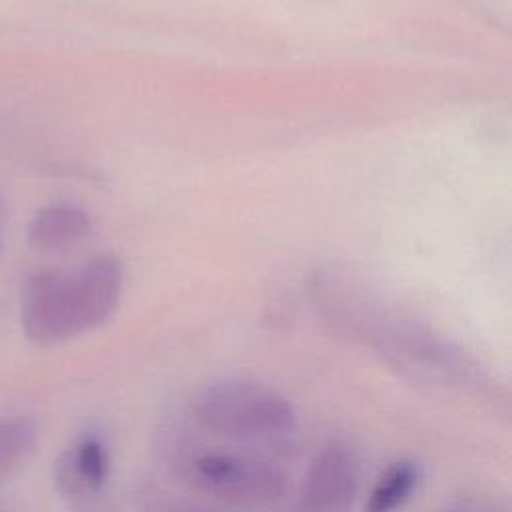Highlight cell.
Masks as SVG:
<instances>
[{
	"mask_svg": "<svg viewBox=\"0 0 512 512\" xmlns=\"http://www.w3.org/2000/svg\"><path fill=\"white\" fill-rule=\"evenodd\" d=\"M338 314L404 378L478 398H500V386L492 372L468 350L430 326L398 314L372 312L370 308Z\"/></svg>",
	"mask_w": 512,
	"mask_h": 512,
	"instance_id": "obj_1",
	"label": "cell"
},
{
	"mask_svg": "<svg viewBox=\"0 0 512 512\" xmlns=\"http://www.w3.org/2000/svg\"><path fill=\"white\" fill-rule=\"evenodd\" d=\"M124 272L116 258L96 256L70 274L34 276L22 298V328L28 340L52 346L102 326L118 308Z\"/></svg>",
	"mask_w": 512,
	"mask_h": 512,
	"instance_id": "obj_2",
	"label": "cell"
},
{
	"mask_svg": "<svg viewBox=\"0 0 512 512\" xmlns=\"http://www.w3.org/2000/svg\"><path fill=\"white\" fill-rule=\"evenodd\" d=\"M190 418L212 436L256 442L284 438L298 426L296 410L282 392L246 378L204 386L190 404Z\"/></svg>",
	"mask_w": 512,
	"mask_h": 512,
	"instance_id": "obj_3",
	"label": "cell"
},
{
	"mask_svg": "<svg viewBox=\"0 0 512 512\" xmlns=\"http://www.w3.org/2000/svg\"><path fill=\"white\" fill-rule=\"evenodd\" d=\"M186 478L202 492L238 508H268L288 492L280 464L228 450H200L184 458Z\"/></svg>",
	"mask_w": 512,
	"mask_h": 512,
	"instance_id": "obj_4",
	"label": "cell"
},
{
	"mask_svg": "<svg viewBox=\"0 0 512 512\" xmlns=\"http://www.w3.org/2000/svg\"><path fill=\"white\" fill-rule=\"evenodd\" d=\"M360 490V464L352 450L328 444L316 452L302 478L300 512H352Z\"/></svg>",
	"mask_w": 512,
	"mask_h": 512,
	"instance_id": "obj_5",
	"label": "cell"
},
{
	"mask_svg": "<svg viewBox=\"0 0 512 512\" xmlns=\"http://www.w3.org/2000/svg\"><path fill=\"white\" fill-rule=\"evenodd\" d=\"M110 476V454L104 440L96 434L80 436L56 460L54 482L68 500L96 496Z\"/></svg>",
	"mask_w": 512,
	"mask_h": 512,
	"instance_id": "obj_6",
	"label": "cell"
},
{
	"mask_svg": "<svg viewBox=\"0 0 512 512\" xmlns=\"http://www.w3.org/2000/svg\"><path fill=\"white\" fill-rule=\"evenodd\" d=\"M90 232L88 214L74 204H50L28 224V242L38 250H62Z\"/></svg>",
	"mask_w": 512,
	"mask_h": 512,
	"instance_id": "obj_7",
	"label": "cell"
},
{
	"mask_svg": "<svg viewBox=\"0 0 512 512\" xmlns=\"http://www.w3.org/2000/svg\"><path fill=\"white\" fill-rule=\"evenodd\" d=\"M422 478V470L414 460L392 462L372 486L362 512H398L412 498Z\"/></svg>",
	"mask_w": 512,
	"mask_h": 512,
	"instance_id": "obj_8",
	"label": "cell"
},
{
	"mask_svg": "<svg viewBox=\"0 0 512 512\" xmlns=\"http://www.w3.org/2000/svg\"><path fill=\"white\" fill-rule=\"evenodd\" d=\"M36 438L38 428L30 418L0 420V480L32 452Z\"/></svg>",
	"mask_w": 512,
	"mask_h": 512,
	"instance_id": "obj_9",
	"label": "cell"
},
{
	"mask_svg": "<svg viewBox=\"0 0 512 512\" xmlns=\"http://www.w3.org/2000/svg\"><path fill=\"white\" fill-rule=\"evenodd\" d=\"M148 512H220V510L184 502V500H174V498H154L148 504Z\"/></svg>",
	"mask_w": 512,
	"mask_h": 512,
	"instance_id": "obj_10",
	"label": "cell"
},
{
	"mask_svg": "<svg viewBox=\"0 0 512 512\" xmlns=\"http://www.w3.org/2000/svg\"><path fill=\"white\" fill-rule=\"evenodd\" d=\"M442 512H498V510L484 502H462V504H454Z\"/></svg>",
	"mask_w": 512,
	"mask_h": 512,
	"instance_id": "obj_11",
	"label": "cell"
},
{
	"mask_svg": "<svg viewBox=\"0 0 512 512\" xmlns=\"http://www.w3.org/2000/svg\"><path fill=\"white\" fill-rule=\"evenodd\" d=\"M290 512H300V510H298L296 506H292V510H290Z\"/></svg>",
	"mask_w": 512,
	"mask_h": 512,
	"instance_id": "obj_12",
	"label": "cell"
},
{
	"mask_svg": "<svg viewBox=\"0 0 512 512\" xmlns=\"http://www.w3.org/2000/svg\"><path fill=\"white\" fill-rule=\"evenodd\" d=\"M0 512H2V510H0Z\"/></svg>",
	"mask_w": 512,
	"mask_h": 512,
	"instance_id": "obj_13",
	"label": "cell"
}]
</instances>
